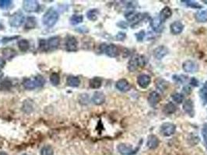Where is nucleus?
<instances>
[{"label": "nucleus", "instance_id": "f257e3e1", "mask_svg": "<svg viewBox=\"0 0 207 155\" xmlns=\"http://www.w3.org/2000/svg\"><path fill=\"white\" fill-rule=\"evenodd\" d=\"M59 18V13L53 8L49 9L46 13H44L42 18V22L44 25L48 27H52L57 23Z\"/></svg>", "mask_w": 207, "mask_h": 155}, {"label": "nucleus", "instance_id": "f03ea898", "mask_svg": "<svg viewBox=\"0 0 207 155\" xmlns=\"http://www.w3.org/2000/svg\"><path fill=\"white\" fill-rule=\"evenodd\" d=\"M146 65V57L143 55H134L128 63V69L133 72Z\"/></svg>", "mask_w": 207, "mask_h": 155}, {"label": "nucleus", "instance_id": "7ed1b4c3", "mask_svg": "<svg viewBox=\"0 0 207 155\" xmlns=\"http://www.w3.org/2000/svg\"><path fill=\"white\" fill-rule=\"evenodd\" d=\"M24 16L22 13V12L19 11V12H17L15 13L14 14H13L11 16V17L9 18V25L13 27H20V26L22 25L24 22Z\"/></svg>", "mask_w": 207, "mask_h": 155}, {"label": "nucleus", "instance_id": "20e7f679", "mask_svg": "<svg viewBox=\"0 0 207 155\" xmlns=\"http://www.w3.org/2000/svg\"><path fill=\"white\" fill-rule=\"evenodd\" d=\"M23 9L28 13H34L39 9V3L35 0H25L23 1Z\"/></svg>", "mask_w": 207, "mask_h": 155}, {"label": "nucleus", "instance_id": "39448f33", "mask_svg": "<svg viewBox=\"0 0 207 155\" xmlns=\"http://www.w3.org/2000/svg\"><path fill=\"white\" fill-rule=\"evenodd\" d=\"M182 68L187 73L193 74L199 71V65L192 60H188L182 64Z\"/></svg>", "mask_w": 207, "mask_h": 155}, {"label": "nucleus", "instance_id": "423d86ee", "mask_svg": "<svg viewBox=\"0 0 207 155\" xmlns=\"http://www.w3.org/2000/svg\"><path fill=\"white\" fill-rule=\"evenodd\" d=\"M176 131V126L171 123H164L161 126V133L165 136L173 135Z\"/></svg>", "mask_w": 207, "mask_h": 155}, {"label": "nucleus", "instance_id": "0eeeda50", "mask_svg": "<svg viewBox=\"0 0 207 155\" xmlns=\"http://www.w3.org/2000/svg\"><path fill=\"white\" fill-rule=\"evenodd\" d=\"M103 51L106 54V55H108L110 57H116L118 55H119V50H118V47L114 44H111L109 45L105 44V47H102Z\"/></svg>", "mask_w": 207, "mask_h": 155}, {"label": "nucleus", "instance_id": "6e6552de", "mask_svg": "<svg viewBox=\"0 0 207 155\" xmlns=\"http://www.w3.org/2000/svg\"><path fill=\"white\" fill-rule=\"evenodd\" d=\"M78 42L73 36H68L66 40V48L67 51L72 52L77 50Z\"/></svg>", "mask_w": 207, "mask_h": 155}, {"label": "nucleus", "instance_id": "1a4fd4ad", "mask_svg": "<svg viewBox=\"0 0 207 155\" xmlns=\"http://www.w3.org/2000/svg\"><path fill=\"white\" fill-rule=\"evenodd\" d=\"M151 82V78L146 74H141L138 76L137 83L142 88H146Z\"/></svg>", "mask_w": 207, "mask_h": 155}, {"label": "nucleus", "instance_id": "9d476101", "mask_svg": "<svg viewBox=\"0 0 207 155\" xmlns=\"http://www.w3.org/2000/svg\"><path fill=\"white\" fill-rule=\"evenodd\" d=\"M115 87L118 90L122 92H129L131 88V85L129 84V82L125 78L119 79L115 84Z\"/></svg>", "mask_w": 207, "mask_h": 155}, {"label": "nucleus", "instance_id": "9b49d317", "mask_svg": "<svg viewBox=\"0 0 207 155\" xmlns=\"http://www.w3.org/2000/svg\"><path fill=\"white\" fill-rule=\"evenodd\" d=\"M169 50L165 46H159L153 50V56L157 60H161L168 54Z\"/></svg>", "mask_w": 207, "mask_h": 155}, {"label": "nucleus", "instance_id": "f8f14e48", "mask_svg": "<svg viewBox=\"0 0 207 155\" xmlns=\"http://www.w3.org/2000/svg\"><path fill=\"white\" fill-rule=\"evenodd\" d=\"M125 17L128 21L134 22V23H137V22L140 21V20L143 18V14L136 13L135 11H130L129 13H125Z\"/></svg>", "mask_w": 207, "mask_h": 155}, {"label": "nucleus", "instance_id": "ddd939ff", "mask_svg": "<svg viewBox=\"0 0 207 155\" xmlns=\"http://www.w3.org/2000/svg\"><path fill=\"white\" fill-rule=\"evenodd\" d=\"M183 109L188 115H189L191 117H193L195 115L194 110V103L191 99H187L183 103Z\"/></svg>", "mask_w": 207, "mask_h": 155}, {"label": "nucleus", "instance_id": "4468645a", "mask_svg": "<svg viewBox=\"0 0 207 155\" xmlns=\"http://www.w3.org/2000/svg\"><path fill=\"white\" fill-rule=\"evenodd\" d=\"M161 101V95L157 92H150L148 96V103L150 106L155 107Z\"/></svg>", "mask_w": 207, "mask_h": 155}, {"label": "nucleus", "instance_id": "2eb2a0df", "mask_svg": "<svg viewBox=\"0 0 207 155\" xmlns=\"http://www.w3.org/2000/svg\"><path fill=\"white\" fill-rule=\"evenodd\" d=\"M170 29H171V34H174V35H177V34H180L183 31L184 25L180 21L173 22L170 26Z\"/></svg>", "mask_w": 207, "mask_h": 155}, {"label": "nucleus", "instance_id": "dca6fc26", "mask_svg": "<svg viewBox=\"0 0 207 155\" xmlns=\"http://www.w3.org/2000/svg\"><path fill=\"white\" fill-rule=\"evenodd\" d=\"M150 27L156 33H161L163 30V22L159 17H154L150 21Z\"/></svg>", "mask_w": 207, "mask_h": 155}, {"label": "nucleus", "instance_id": "f3484780", "mask_svg": "<svg viewBox=\"0 0 207 155\" xmlns=\"http://www.w3.org/2000/svg\"><path fill=\"white\" fill-rule=\"evenodd\" d=\"M92 101L95 105H102L105 102V95L101 92H95L92 97Z\"/></svg>", "mask_w": 207, "mask_h": 155}, {"label": "nucleus", "instance_id": "a211bd4d", "mask_svg": "<svg viewBox=\"0 0 207 155\" xmlns=\"http://www.w3.org/2000/svg\"><path fill=\"white\" fill-rule=\"evenodd\" d=\"M117 149H118V152L123 155H131L135 152V151H134L130 146H128L125 144H118Z\"/></svg>", "mask_w": 207, "mask_h": 155}, {"label": "nucleus", "instance_id": "6ab92c4d", "mask_svg": "<svg viewBox=\"0 0 207 155\" xmlns=\"http://www.w3.org/2000/svg\"><path fill=\"white\" fill-rule=\"evenodd\" d=\"M48 44V48L49 50H55L59 47L60 44V38L59 37H50L48 40H47Z\"/></svg>", "mask_w": 207, "mask_h": 155}, {"label": "nucleus", "instance_id": "aec40b11", "mask_svg": "<svg viewBox=\"0 0 207 155\" xmlns=\"http://www.w3.org/2000/svg\"><path fill=\"white\" fill-rule=\"evenodd\" d=\"M146 145H147V147L150 149H152V150L156 149L159 145V139L157 138V136H156L155 135H150V136H149Z\"/></svg>", "mask_w": 207, "mask_h": 155}, {"label": "nucleus", "instance_id": "412c9836", "mask_svg": "<svg viewBox=\"0 0 207 155\" xmlns=\"http://www.w3.org/2000/svg\"><path fill=\"white\" fill-rule=\"evenodd\" d=\"M171 15H172V11H171V8L168 6H165L164 8L161 11L159 18H160V19L164 23L165 20L169 19L170 17H171Z\"/></svg>", "mask_w": 207, "mask_h": 155}, {"label": "nucleus", "instance_id": "4be33fe9", "mask_svg": "<svg viewBox=\"0 0 207 155\" xmlns=\"http://www.w3.org/2000/svg\"><path fill=\"white\" fill-rule=\"evenodd\" d=\"M195 18L197 22L199 23H206L207 22V11L206 10H199L198 11L195 15Z\"/></svg>", "mask_w": 207, "mask_h": 155}, {"label": "nucleus", "instance_id": "5701e85b", "mask_svg": "<svg viewBox=\"0 0 207 155\" xmlns=\"http://www.w3.org/2000/svg\"><path fill=\"white\" fill-rule=\"evenodd\" d=\"M176 110H177L176 105H174L173 103L170 102V103H167V104L164 105L163 111H164V113L165 114H167V115H171V114H173V113H175Z\"/></svg>", "mask_w": 207, "mask_h": 155}, {"label": "nucleus", "instance_id": "b1692460", "mask_svg": "<svg viewBox=\"0 0 207 155\" xmlns=\"http://www.w3.org/2000/svg\"><path fill=\"white\" fill-rule=\"evenodd\" d=\"M102 79L99 77H94L92 79L90 80V87L91 88L97 89L101 87Z\"/></svg>", "mask_w": 207, "mask_h": 155}, {"label": "nucleus", "instance_id": "393cba45", "mask_svg": "<svg viewBox=\"0 0 207 155\" xmlns=\"http://www.w3.org/2000/svg\"><path fill=\"white\" fill-rule=\"evenodd\" d=\"M2 56L4 57V59H8V60H10V59L13 58L17 53L12 48H5L2 50Z\"/></svg>", "mask_w": 207, "mask_h": 155}, {"label": "nucleus", "instance_id": "a878e982", "mask_svg": "<svg viewBox=\"0 0 207 155\" xmlns=\"http://www.w3.org/2000/svg\"><path fill=\"white\" fill-rule=\"evenodd\" d=\"M37 26V19L34 17H29L26 20L25 23V28L27 29H34Z\"/></svg>", "mask_w": 207, "mask_h": 155}, {"label": "nucleus", "instance_id": "bb28decb", "mask_svg": "<svg viewBox=\"0 0 207 155\" xmlns=\"http://www.w3.org/2000/svg\"><path fill=\"white\" fill-rule=\"evenodd\" d=\"M34 110V105L33 102L30 99H27L23 102V111L26 113H30Z\"/></svg>", "mask_w": 207, "mask_h": 155}, {"label": "nucleus", "instance_id": "cd10ccee", "mask_svg": "<svg viewBox=\"0 0 207 155\" xmlns=\"http://www.w3.org/2000/svg\"><path fill=\"white\" fill-rule=\"evenodd\" d=\"M80 84V80L78 77L69 76L67 78V85L70 87H78Z\"/></svg>", "mask_w": 207, "mask_h": 155}, {"label": "nucleus", "instance_id": "c85d7f7f", "mask_svg": "<svg viewBox=\"0 0 207 155\" xmlns=\"http://www.w3.org/2000/svg\"><path fill=\"white\" fill-rule=\"evenodd\" d=\"M23 85L26 89H29V90H32V89H34L35 88H37V85L35 84L34 80L33 81V80L30 79V78H25V79L23 80Z\"/></svg>", "mask_w": 207, "mask_h": 155}, {"label": "nucleus", "instance_id": "c756f323", "mask_svg": "<svg viewBox=\"0 0 207 155\" xmlns=\"http://www.w3.org/2000/svg\"><path fill=\"white\" fill-rule=\"evenodd\" d=\"M98 15H99V11L97 10V9H93L89 10L87 13V17L88 19L91 20V21H95L98 18Z\"/></svg>", "mask_w": 207, "mask_h": 155}, {"label": "nucleus", "instance_id": "7c9ffc66", "mask_svg": "<svg viewBox=\"0 0 207 155\" xmlns=\"http://www.w3.org/2000/svg\"><path fill=\"white\" fill-rule=\"evenodd\" d=\"M18 47H19V49L21 51L26 52L30 48V44L28 42V40L23 39V40H20L18 41Z\"/></svg>", "mask_w": 207, "mask_h": 155}, {"label": "nucleus", "instance_id": "2f4dec72", "mask_svg": "<svg viewBox=\"0 0 207 155\" xmlns=\"http://www.w3.org/2000/svg\"><path fill=\"white\" fill-rule=\"evenodd\" d=\"M156 86L159 90H161V92H164V91H165L167 89V86H168V83H167V82H166L165 80L159 79L156 81Z\"/></svg>", "mask_w": 207, "mask_h": 155}, {"label": "nucleus", "instance_id": "473e14b6", "mask_svg": "<svg viewBox=\"0 0 207 155\" xmlns=\"http://www.w3.org/2000/svg\"><path fill=\"white\" fill-rule=\"evenodd\" d=\"M83 20V17L82 15H73L70 18V23L72 25H77L79 23H82Z\"/></svg>", "mask_w": 207, "mask_h": 155}, {"label": "nucleus", "instance_id": "72a5a7b5", "mask_svg": "<svg viewBox=\"0 0 207 155\" xmlns=\"http://www.w3.org/2000/svg\"><path fill=\"white\" fill-rule=\"evenodd\" d=\"M54 154V151L52 147L49 145H46L42 147L41 150V155H53Z\"/></svg>", "mask_w": 207, "mask_h": 155}, {"label": "nucleus", "instance_id": "f704fd0d", "mask_svg": "<svg viewBox=\"0 0 207 155\" xmlns=\"http://www.w3.org/2000/svg\"><path fill=\"white\" fill-rule=\"evenodd\" d=\"M182 2H185L187 6L191 7V8L193 9H201L202 8V6L198 3L197 2H194V1H192V0H184V1H182Z\"/></svg>", "mask_w": 207, "mask_h": 155}, {"label": "nucleus", "instance_id": "c9c22d12", "mask_svg": "<svg viewBox=\"0 0 207 155\" xmlns=\"http://www.w3.org/2000/svg\"><path fill=\"white\" fill-rule=\"evenodd\" d=\"M171 97H172L174 102H175L177 104H181L184 101V95L181 94V93H177H177H174Z\"/></svg>", "mask_w": 207, "mask_h": 155}, {"label": "nucleus", "instance_id": "e433bc0d", "mask_svg": "<svg viewBox=\"0 0 207 155\" xmlns=\"http://www.w3.org/2000/svg\"><path fill=\"white\" fill-rule=\"evenodd\" d=\"M12 87V82L9 79H5L2 81L0 85V89L1 90H9Z\"/></svg>", "mask_w": 207, "mask_h": 155}, {"label": "nucleus", "instance_id": "4c0bfd02", "mask_svg": "<svg viewBox=\"0 0 207 155\" xmlns=\"http://www.w3.org/2000/svg\"><path fill=\"white\" fill-rule=\"evenodd\" d=\"M50 82L53 85H58L60 83V77L57 73H52L50 76Z\"/></svg>", "mask_w": 207, "mask_h": 155}, {"label": "nucleus", "instance_id": "58836bf2", "mask_svg": "<svg viewBox=\"0 0 207 155\" xmlns=\"http://www.w3.org/2000/svg\"><path fill=\"white\" fill-rule=\"evenodd\" d=\"M34 82H35L37 87H41L45 83V80H44V78L41 75H38L35 77Z\"/></svg>", "mask_w": 207, "mask_h": 155}, {"label": "nucleus", "instance_id": "ea45409f", "mask_svg": "<svg viewBox=\"0 0 207 155\" xmlns=\"http://www.w3.org/2000/svg\"><path fill=\"white\" fill-rule=\"evenodd\" d=\"M173 80L174 82H177L178 83H184L188 80V77L185 75H174Z\"/></svg>", "mask_w": 207, "mask_h": 155}, {"label": "nucleus", "instance_id": "a19ab883", "mask_svg": "<svg viewBox=\"0 0 207 155\" xmlns=\"http://www.w3.org/2000/svg\"><path fill=\"white\" fill-rule=\"evenodd\" d=\"M39 50H41V51H48V50L46 40H39Z\"/></svg>", "mask_w": 207, "mask_h": 155}, {"label": "nucleus", "instance_id": "79ce46f5", "mask_svg": "<svg viewBox=\"0 0 207 155\" xmlns=\"http://www.w3.org/2000/svg\"><path fill=\"white\" fill-rule=\"evenodd\" d=\"M12 4V1L10 0H0V8L7 9Z\"/></svg>", "mask_w": 207, "mask_h": 155}, {"label": "nucleus", "instance_id": "37998d69", "mask_svg": "<svg viewBox=\"0 0 207 155\" xmlns=\"http://www.w3.org/2000/svg\"><path fill=\"white\" fill-rule=\"evenodd\" d=\"M80 102L82 104H87L89 102V98H88V95L87 94H82L80 97Z\"/></svg>", "mask_w": 207, "mask_h": 155}, {"label": "nucleus", "instance_id": "c03bdc74", "mask_svg": "<svg viewBox=\"0 0 207 155\" xmlns=\"http://www.w3.org/2000/svg\"><path fill=\"white\" fill-rule=\"evenodd\" d=\"M202 134H203V139L205 141L206 145V149H207V123H206L203 127V130H202Z\"/></svg>", "mask_w": 207, "mask_h": 155}, {"label": "nucleus", "instance_id": "a18cd8bd", "mask_svg": "<svg viewBox=\"0 0 207 155\" xmlns=\"http://www.w3.org/2000/svg\"><path fill=\"white\" fill-rule=\"evenodd\" d=\"M145 34H145V31H144V30H141V31L139 32L138 34H135L138 41H142V40H143L144 37H145Z\"/></svg>", "mask_w": 207, "mask_h": 155}, {"label": "nucleus", "instance_id": "49530a36", "mask_svg": "<svg viewBox=\"0 0 207 155\" xmlns=\"http://www.w3.org/2000/svg\"><path fill=\"white\" fill-rule=\"evenodd\" d=\"M125 37H126V34L125 33H122V32H120L118 33L116 36V39L118 40H120V41H123L125 40Z\"/></svg>", "mask_w": 207, "mask_h": 155}, {"label": "nucleus", "instance_id": "de8ad7c7", "mask_svg": "<svg viewBox=\"0 0 207 155\" xmlns=\"http://www.w3.org/2000/svg\"><path fill=\"white\" fill-rule=\"evenodd\" d=\"M200 95L202 99L203 100V102L207 103V92L203 89V90H201L200 92Z\"/></svg>", "mask_w": 207, "mask_h": 155}, {"label": "nucleus", "instance_id": "09e8293b", "mask_svg": "<svg viewBox=\"0 0 207 155\" xmlns=\"http://www.w3.org/2000/svg\"><path fill=\"white\" fill-rule=\"evenodd\" d=\"M190 84L194 87H198L199 86V81L196 78H192L190 80Z\"/></svg>", "mask_w": 207, "mask_h": 155}, {"label": "nucleus", "instance_id": "8fccbe9b", "mask_svg": "<svg viewBox=\"0 0 207 155\" xmlns=\"http://www.w3.org/2000/svg\"><path fill=\"white\" fill-rule=\"evenodd\" d=\"M183 92L185 93L186 95L190 94L191 92H192V89H191V88L189 86H185L184 88H183Z\"/></svg>", "mask_w": 207, "mask_h": 155}, {"label": "nucleus", "instance_id": "3c124183", "mask_svg": "<svg viewBox=\"0 0 207 155\" xmlns=\"http://www.w3.org/2000/svg\"><path fill=\"white\" fill-rule=\"evenodd\" d=\"M6 65V61H5L3 58H1L0 57V70L4 67V66Z\"/></svg>", "mask_w": 207, "mask_h": 155}, {"label": "nucleus", "instance_id": "603ef678", "mask_svg": "<svg viewBox=\"0 0 207 155\" xmlns=\"http://www.w3.org/2000/svg\"><path fill=\"white\" fill-rule=\"evenodd\" d=\"M118 26H120L121 27L123 28V29H126L127 27H128V25H127L126 23H124V22H123V21H121L120 23H118Z\"/></svg>", "mask_w": 207, "mask_h": 155}, {"label": "nucleus", "instance_id": "864d4df0", "mask_svg": "<svg viewBox=\"0 0 207 155\" xmlns=\"http://www.w3.org/2000/svg\"><path fill=\"white\" fill-rule=\"evenodd\" d=\"M203 90L206 91V92H207V82H206L205 83H204V85H203Z\"/></svg>", "mask_w": 207, "mask_h": 155}, {"label": "nucleus", "instance_id": "5fc2aeb1", "mask_svg": "<svg viewBox=\"0 0 207 155\" xmlns=\"http://www.w3.org/2000/svg\"><path fill=\"white\" fill-rule=\"evenodd\" d=\"M0 155H8L6 152H3V151H0Z\"/></svg>", "mask_w": 207, "mask_h": 155}, {"label": "nucleus", "instance_id": "6e6d98bb", "mask_svg": "<svg viewBox=\"0 0 207 155\" xmlns=\"http://www.w3.org/2000/svg\"><path fill=\"white\" fill-rule=\"evenodd\" d=\"M203 2H204V3H205V4H206V5H207V1H205V0H203Z\"/></svg>", "mask_w": 207, "mask_h": 155}, {"label": "nucleus", "instance_id": "4d7b16f0", "mask_svg": "<svg viewBox=\"0 0 207 155\" xmlns=\"http://www.w3.org/2000/svg\"><path fill=\"white\" fill-rule=\"evenodd\" d=\"M0 27H2L1 25H0ZM0 29H2V28H0Z\"/></svg>", "mask_w": 207, "mask_h": 155}, {"label": "nucleus", "instance_id": "13d9d810", "mask_svg": "<svg viewBox=\"0 0 207 155\" xmlns=\"http://www.w3.org/2000/svg\"><path fill=\"white\" fill-rule=\"evenodd\" d=\"M23 155H28V154H23Z\"/></svg>", "mask_w": 207, "mask_h": 155}]
</instances>
